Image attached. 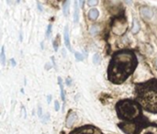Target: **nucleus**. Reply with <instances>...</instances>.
I'll return each instance as SVG.
<instances>
[{
	"label": "nucleus",
	"instance_id": "23",
	"mask_svg": "<svg viewBox=\"0 0 157 134\" xmlns=\"http://www.w3.org/2000/svg\"><path fill=\"white\" fill-rule=\"evenodd\" d=\"M66 82H67V84H68V86H70V85H71V79H70V78H67V80H66Z\"/></svg>",
	"mask_w": 157,
	"mask_h": 134
},
{
	"label": "nucleus",
	"instance_id": "7",
	"mask_svg": "<svg viewBox=\"0 0 157 134\" xmlns=\"http://www.w3.org/2000/svg\"><path fill=\"white\" fill-rule=\"evenodd\" d=\"M142 123L143 122H140V121H137V122H125V121H122V122L118 123V126L126 134H134Z\"/></svg>",
	"mask_w": 157,
	"mask_h": 134
},
{
	"label": "nucleus",
	"instance_id": "8",
	"mask_svg": "<svg viewBox=\"0 0 157 134\" xmlns=\"http://www.w3.org/2000/svg\"><path fill=\"white\" fill-rule=\"evenodd\" d=\"M76 120H77V115H76V113L71 111L70 113L68 114V116L66 117V120H65L66 121V126L68 128H71Z\"/></svg>",
	"mask_w": 157,
	"mask_h": 134
},
{
	"label": "nucleus",
	"instance_id": "17",
	"mask_svg": "<svg viewBox=\"0 0 157 134\" xmlns=\"http://www.w3.org/2000/svg\"><path fill=\"white\" fill-rule=\"evenodd\" d=\"M99 62H100V57H99V54H97V53H96L95 55H94V57H93V62L95 63H99Z\"/></svg>",
	"mask_w": 157,
	"mask_h": 134
},
{
	"label": "nucleus",
	"instance_id": "13",
	"mask_svg": "<svg viewBox=\"0 0 157 134\" xmlns=\"http://www.w3.org/2000/svg\"><path fill=\"white\" fill-rule=\"evenodd\" d=\"M132 33L133 34H136L138 33V31L140 30V23L137 21L136 18H134L133 20V22H132Z\"/></svg>",
	"mask_w": 157,
	"mask_h": 134
},
{
	"label": "nucleus",
	"instance_id": "22",
	"mask_svg": "<svg viewBox=\"0 0 157 134\" xmlns=\"http://www.w3.org/2000/svg\"><path fill=\"white\" fill-rule=\"evenodd\" d=\"M97 3V1H88V4L90 6H95Z\"/></svg>",
	"mask_w": 157,
	"mask_h": 134
},
{
	"label": "nucleus",
	"instance_id": "15",
	"mask_svg": "<svg viewBox=\"0 0 157 134\" xmlns=\"http://www.w3.org/2000/svg\"><path fill=\"white\" fill-rule=\"evenodd\" d=\"M0 59H1L2 65H5V62H6V56H5V47L3 46L1 49V55H0Z\"/></svg>",
	"mask_w": 157,
	"mask_h": 134
},
{
	"label": "nucleus",
	"instance_id": "21",
	"mask_svg": "<svg viewBox=\"0 0 157 134\" xmlns=\"http://www.w3.org/2000/svg\"><path fill=\"white\" fill-rule=\"evenodd\" d=\"M54 104H55V110L58 111V110H59V107H59V102H58V101H55Z\"/></svg>",
	"mask_w": 157,
	"mask_h": 134
},
{
	"label": "nucleus",
	"instance_id": "2",
	"mask_svg": "<svg viewBox=\"0 0 157 134\" xmlns=\"http://www.w3.org/2000/svg\"><path fill=\"white\" fill-rule=\"evenodd\" d=\"M135 98L144 110L157 114V79L136 84Z\"/></svg>",
	"mask_w": 157,
	"mask_h": 134
},
{
	"label": "nucleus",
	"instance_id": "19",
	"mask_svg": "<svg viewBox=\"0 0 157 134\" xmlns=\"http://www.w3.org/2000/svg\"><path fill=\"white\" fill-rule=\"evenodd\" d=\"M51 30H52V25H49L48 29H47V32H46V37L50 36V34H51Z\"/></svg>",
	"mask_w": 157,
	"mask_h": 134
},
{
	"label": "nucleus",
	"instance_id": "18",
	"mask_svg": "<svg viewBox=\"0 0 157 134\" xmlns=\"http://www.w3.org/2000/svg\"><path fill=\"white\" fill-rule=\"evenodd\" d=\"M74 56H75V58H76L77 61H82V60L84 59V57L82 56V54H80V53H77V52L75 53V55H74Z\"/></svg>",
	"mask_w": 157,
	"mask_h": 134
},
{
	"label": "nucleus",
	"instance_id": "20",
	"mask_svg": "<svg viewBox=\"0 0 157 134\" xmlns=\"http://www.w3.org/2000/svg\"><path fill=\"white\" fill-rule=\"evenodd\" d=\"M97 31V28L96 26H93L92 29H91V33L92 34H96V32Z\"/></svg>",
	"mask_w": 157,
	"mask_h": 134
},
{
	"label": "nucleus",
	"instance_id": "10",
	"mask_svg": "<svg viewBox=\"0 0 157 134\" xmlns=\"http://www.w3.org/2000/svg\"><path fill=\"white\" fill-rule=\"evenodd\" d=\"M141 12H142V16L145 18H151L153 17V11L147 7H142L141 8Z\"/></svg>",
	"mask_w": 157,
	"mask_h": 134
},
{
	"label": "nucleus",
	"instance_id": "4",
	"mask_svg": "<svg viewBox=\"0 0 157 134\" xmlns=\"http://www.w3.org/2000/svg\"><path fill=\"white\" fill-rule=\"evenodd\" d=\"M127 29V20L126 18L118 17L115 18L112 22V30L117 35H122Z\"/></svg>",
	"mask_w": 157,
	"mask_h": 134
},
{
	"label": "nucleus",
	"instance_id": "6",
	"mask_svg": "<svg viewBox=\"0 0 157 134\" xmlns=\"http://www.w3.org/2000/svg\"><path fill=\"white\" fill-rule=\"evenodd\" d=\"M69 134H102L101 130L98 128L93 125H86L83 127L77 128Z\"/></svg>",
	"mask_w": 157,
	"mask_h": 134
},
{
	"label": "nucleus",
	"instance_id": "16",
	"mask_svg": "<svg viewBox=\"0 0 157 134\" xmlns=\"http://www.w3.org/2000/svg\"><path fill=\"white\" fill-rule=\"evenodd\" d=\"M64 16H68L69 15V2H65L64 5Z\"/></svg>",
	"mask_w": 157,
	"mask_h": 134
},
{
	"label": "nucleus",
	"instance_id": "26",
	"mask_svg": "<svg viewBox=\"0 0 157 134\" xmlns=\"http://www.w3.org/2000/svg\"><path fill=\"white\" fill-rule=\"evenodd\" d=\"M11 62H12V65L15 66L16 65V62L14 61V59H11Z\"/></svg>",
	"mask_w": 157,
	"mask_h": 134
},
{
	"label": "nucleus",
	"instance_id": "1",
	"mask_svg": "<svg viewBox=\"0 0 157 134\" xmlns=\"http://www.w3.org/2000/svg\"><path fill=\"white\" fill-rule=\"evenodd\" d=\"M138 65L133 51L122 49L114 53L108 67V78L115 85H121L132 74Z\"/></svg>",
	"mask_w": 157,
	"mask_h": 134
},
{
	"label": "nucleus",
	"instance_id": "3",
	"mask_svg": "<svg viewBox=\"0 0 157 134\" xmlns=\"http://www.w3.org/2000/svg\"><path fill=\"white\" fill-rule=\"evenodd\" d=\"M116 112L118 118L125 122H137L141 121L142 116V107L136 100L121 99L116 104Z\"/></svg>",
	"mask_w": 157,
	"mask_h": 134
},
{
	"label": "nucleus",
	"instance_id": "27",
	"mask_svg": "<svg viewBox=\"0 0 157 134\" xmlns=\"http://www.w3.org/2000/svg\"><path fill=\"white\" fill-rule=\"evenodd\" d=\"M155 65H156V66H157V60L155 61Z\"/></svg>",
	"mask_w": 157,
	"mask_h": 134
},
{
	"label": "nucleus",
	"instance_id": "24",
	"mask_svg": "<svg viewBox=\"0 0 157 134\" xmlns=\"http://www.w3.org/2000/svg\"><path fill=\"white\" fill-rule=\"evenodd\" d=\"M51 98H52V95H48V103H50V102H51Z\"/></svg>",
	"mask_w": 157,
	"mask_h": 134
},
{
	"label": "nucleus",
	"instance_id": "5",
	"mask_svg": "<svg viewBox=\"0 0 157 134\" xmlns=\"http://www.w3.org/2000/svg\"><path fill=\"white\" fill-rule=\"evenodd\" d=\"M134 134H157V124L155 123H142Z\"/></svg>",
	"mask_w": 157,
	"mask_h": 134
},
{
	"label": "nucleus",
	"instance_id": "25",
	"mask_svg": "<svg viewBox=\"0 0 157 134\" xmlns=\"http://www.w3.org/2000/svg\"><path fill=\"white\" fill-rule=\"evenodd\" d=\"M39 116L40 117L41 116V107H39Z\"/></svg>",
	"mask_w": 157,
	"mask_h": 134
},
{
	"label": "nucleus",
	"instance_id": "11",
	"mask_svg": "<svg viewBox=\"0 0 157 134\" xmlns=\"http://www.w3.org/2000/svg\"><path fill=\"white\" fill-rule=\"evenodd\" d=\"M98 15H99L98 10L96 9V8H92V9L89 11V13H88V17H89L90 20H97V17H98Z\"/></svg>",
	"mask_w": 157,
	"mask_h": 134
},
{
	"label": "nucleus",
	"instance_id": "9",
	"mask_svg": "<svg viewBox=\"0 0 157 134\" xmlns=\"http://www.w3.org/2000/svg\"><path fill=\"white\" fill-rule=\"evenodd\" d=\"M64 43H65V46L68 48V50L72 52V48H71V44H70V37H69V28H68V25L64 27Z\"/></svg>",
	"mask_w": 157,
	"mask_h": 134
},
{
	"label": "nucleus",
	"instance_id": "12",
	"mask_svg": "<svg viewBox=\"0 0 157 134\" xmlns=\"http://www.w3.org/2000/svg\"><path fill=\"white\" fill-rule=\"evenodd\" d=\"M58 83H59V86L61 89V97L62 99L64 101V103H65V95H64V85H62V80L61 77H58Z\"/></svg>",
	"mask_w": 157,
	"mask_h": 134
},
{
	"label": "nucleus",
	"instance_id": "14",
	"mask_svg": "<svg viewBox=\"0 0 157 134\" xmlns=\"http://www.w3.org/2000/svg\"><path fill=\"white\" fill-rule=\"evenodd\" d=\"M78 14H79V11H78V8H77V5L75 4V8H74V23H77L78 22Z\"/></svg>",
	"mask_w": 157,
	"mask_h": 134
}]
</instances>
